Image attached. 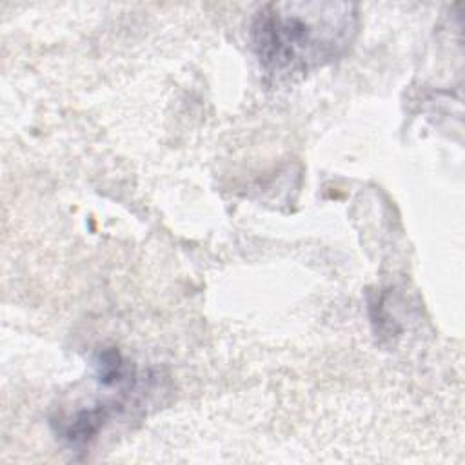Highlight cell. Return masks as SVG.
<instances>
[{
    "instance_id": "6da1fadb",
    "label": "cell",
    "mask_w": 465,
    "mask_h": 465,
    "mask_svg": "<svg viewBox=\"0 0 465 465\" xmlns=\"http://www.w3.org/2000/svg\"><path fill=\"white\" fill-rule=\"evenodd\" d=\"M360 25L352 2H269L251 24V44L262 69L292 80L343 56Z\"/></svg>"
},
{
    "instance_id": "7a4b0ae2",
    "label": "cell",
    "mask_w": 465,
    "mask_h": 465,
    "mask_svg": "<svg viewBox=\"0 0 465 465\" xmlns=\"http://www.w3.org/2000/svg\"><path fill=\"white\" fill-rule=\"evenodd\" d=\"M118 411H122V403H102L91 409L76 411L71 418L60 423L58 432L67 443L82 447L89 443Z\"/></svg>"
},
{
    "instance_id": "3957f363",
    "label": "cell",
    "mask_w": 465,
    "mask_h": 465,
    "mask_svg": "<svg viewBox=\"0 0 465 465\" xmlns=\"http://www.w3.org/2000/svg\"><path fill=\"white\" fill-rule=\"evenodd\" d=\"M96 376L102 385H120L133 378V369L129 363L122 358L120 351L116 349H104L96 354L94 360Z\"/></svg>"
}]
</instances>
